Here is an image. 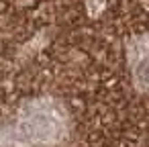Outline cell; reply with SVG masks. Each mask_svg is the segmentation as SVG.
Returning <instances> with one entry per match:
<instances>
[{
    "instance_id": "cell-1",
    "label": "cell",
    "mask_w": 149,
    "mask_h": 147,
    "mask_svg": "<svg viewBox=\"0 0 149 147\" xmlns=\"http://www.w3.org/2000/svg\"><path fill=\"white\" fill-rule=\"evenodd\" d=\"M70 133L65 108L53 98L27 100L17 114L0 123V147H59Z\"/></svg>"
}]
</instances>
